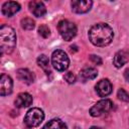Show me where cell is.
Masks as SVG:
<instances>
[{
	"label": "cell",
	"instance_id": "obj_1",
	"mask_svg": "<svg viewBox=\"0 0 129 129\" xmlns=\"http://www.w3.org/2000/svg\"><path fill=\"white\" fill-rule=\"evenodd\" d=\"M113 37V29L107 23H97L89 30V39L96 46H105L110 44Z\"/></svg>",
	"mask_w": 129,
	"mask_h": 129
},
{
	"label": "cell",
	"instance_id": "obj_2",
	"mask_svg": "<svg viewBox=\"0 0 129 129\" xmlns=\"http://www.w3.org/2000/svg\"><path fill=\"white\" fill-rule=\"evenodd\" d=\"M16 45V34L14 29L6 24L0 27V49L1 54H8L13 51Z\"/></svg>",
	"mask_w": 129,
	"mask_h": 129
},
{
	"label": "cell",
	"instance_id": "obj_3",
	"mask_svg": "<svg viewBox=\"0 0 129 129\" xmlns=\"http://www.w3.org/2000/svg\"><path fill=\"white\" fill-rule=\"evenodd\" d=\"M51 64L58 72H64L70 66L68 54L61 49H55L51 54Z\"/></svg>",
	"mask_w": 129,
	"mask_h": 129
},
{
	"label": "cell",
	"instance_id": "obj_4",
	"mask_svg": "<svg viewBox=\"0 0 129 129\" xmlns=\"http://www.w3.org/2000/svg\"><path fill=\"white\" fill-rule=\"evenodd\" d=\"M57 30H58L60 36L67 41L72 40L77 34V26H76V24L74 22L68 20V19L60 20L57 23Z\"/></svg>",
	"mask_w": 129,
	"mask_h": 129
},
{
	"label": "cell",
	"instance_id": "obj_5",
	"mask_svg": "<svg viewBox=\"0 0 129 129\" xmlns=\"http://www.w3.org/2000/svg\"><path fill=\"white\" fill-rule=\"evenodd\" d=\"M44 119V113L39 108H31L27 111L24 117V123L27 127H36L40 125V123Z\"/></svg>",
	"mask_w": 129,
	"mask_h": 129
},
{
	"label": "cell",
	"instance_id": "obj_6",
	"mask_svg": "<svg viewBox=\"0 0 129 129\" xmlns=\"http://www.w3.org/2000/svg\"><path fill=\"white\" fill-rule=\"evenodd\" d=\"M112 108H113V103L111 100H108V99L100 100L90 109V114L93 117H100L110 112Z\"/></svg>",
	"mask_w": 129,
	"mask_h": 129
},
{
	"label": "cell",
	"instance_id": "obj_7",
	"mask_svg": "<svg viewBox=\"0 0 129 129\" xmlns=\"http://www.w3.org/2000/svg\"><path fill=\"white\" fill-rule=\"evenodd\" d=\"M95 90L100 97H107L112 92V84L108 79H102L95 86Z\"/></svg>",
	"mask_w": 129,
	"mask_h": 129
},
{
	"label": "cell",
	"instance_id": "obj_8",
	"mask_svg": "<svg viewBox=\"0 0 129 129\" xmlns=\"http://www.w3.org/2000/svg\"><path fill=\"white\" fill-rule=\"evenodd\" d=\"M12 88H13L12 79L7 75L2 74L0 77V95L7 96V95L11 94Z\"/></svg>",
	"mask_w": 129,
	"mask_h": 129
},
{
	"label": "cell",
	"instance_id": "obj_9",
	"mask_svg": "<svg viewBox=\"0 0 129 129\" xmlns=\"http://www.w3.org/2000/svg\"><path fill=\"white\" fill-rule=\"evenodd\" d=\"M93 5L92 1H82V0H74L71 2L72 10L76 13H86L88 12Z\"/></svg>",
	"mask_w": 129,
	"mask_h": 129
},
{
	"label": "cell",
	"instance_id": "obj_10",
	"mask_svg": "<svg viewBox=\"0 0 129 129\" xmlns=\"http://www.w3.org/2000/svg\"><path fill=\"white\" fill-rule=\"evenodd\" d=\"M19 10H20V5L17 2H14V1L5 2L2 5V9H1L2 14L5 15V16H7V17H10V16L14 15Z\"/></svg>",
	"mask_w": 129,
	"mask_h": 129
},
{
	"label": "cell",
	"instance_id": "obj_11",
	"mask_svg": "<svg viewBox=\"0 0 129 129\" xmlns=\"http://www.w3.org/2000/svg\"><path fill=\"white\" fill-rule=\"evenodd\" d=\"M29 10L36 17H41L46 13L45 5L41 1H30L29 2Z\"/></svg>",
	"mask_w": 129,
	"mask_h": 129
},
{
	"label": "cell",
	"instance_id": "obj_12",
	"mask_svg": "<svg viewBox=\"0 0 129 129\" xmlns=\"http://www.w3.org/2000/svg\"><path fill=\"white\" fill-rule=\"evenodd\" d=\"M14 104L17 108H26L32 104V96L28 93H20L16 97Z\"/></svg>",
	"mask_w": 129,
	"mask_h": 129
},
{
	"label": "cell",
	"instance_id": "obj_13",
	"mask_svg": "<svg viewBox=\"0 0 129 129\" xmlns=\"http://www.w3.org/2000/svg\"><path fill=\"white\" fill-rule=\"evenodd\" d=\"M128 61H129V51H127V50L117 51L113 58V64L118 69L123 67Z\"/></svg>",
	"mask_w": 129,
	"mask_h": 129
},
{
	"label": "cell",
	"instance_id": "obj_14",
	"mask_svg": "<svg viewBox=\"0 0 129 129\" xmlns=\"http://www.w3.org/2000/svg\"><path fill=\"white\" fill-rule=\"evenodd\" d=\"M16 73H17V78L21 82H23V83H25L27 85H30V84H32L34 82V75L29 70H27V69H19V70H17Z\"/></svg>",
	"mask_w": 129,
	"mask_h": 129
},
{
	"label": "cell",
	"instance_id": "obj_15",
	"mask_svg": "<svg viewBox=\"0 0 129 129\" xmlns=\"http://www.w3.org/2000/svg\"><path fill=\"white\" fill-rule=\"evenodd\" d=\"M42 129H68V127L61 120L51 119L42 127Z\"/></svg>",
	"mask_w": 129,
	"mask_h": 129
},
{
	"label": "cell",
	"instance_id": "obj_16",
	"mask_svg": "<svg viewBox=\"0 0 129 129\" xmlns=\"http://www.w3.org/2000/svg\"><path fill=\"white\" fill-rule=\"evenodd\" d=\"M37 64L45 72L46 75H50V68H49V60L45 54H40L37 57Z\"/></svg>",
	"mask_w": 129,
	"mask_h": 129
},
{
	"label": "cell",
	"instance_id": "obj_17",
	"mask_svg": "<svg viewBox=\"0 0 129 129\" xmlns=\"http://www.w3.org/2000/svg\"><path fill=\"white\" fill-rule=\"evenodd\" d=\"M98 76V72L94 68H85L81 72V77L83 80H93Z\"/></svg>",
	"mask_w": 129,
	"mask_h": 129
},
{
	"label": "cell",
	"instance_id": "obj_18",
	"mask_svg": "<svg viewBox=\"0 0 129 129\" xmlns=\"http://www.w3.org/2000/svg\"><path fill=\"white\" fill-rule=\"evenodd\" d=\"M21 26H22V28H24V29H26V30H31V29L34 28L35 22H34V20H32L31 18L26 17V18H23V19L21 20Z\"/></svg>",
	"mask_w": 129,
	"mask_h": 129
},
{
	"label": "cell",
	"instance_id": "obj_19",
	"mask_svg": "<svg viewBox=\"0 0 129 129\" xmlns=\"http://www.w3.org/2000/svg\"><path fill=\"white\" fill-rule=\"evenodd\" d=\"M38 33H39V35L42 36L43 38H46V37L49 36V34H50V30H49V28H48L47 25L42 24V25H40L39 28H38Z\"/></svg>",
	"mask_w": 129,
	"mask_h": 129
},
{
	"label": "cell",
	"instance_id": "obj_20",
	"mask_svg": "<svg viewBox=\"0 0 129 129\" xmlns=\"http://www.w3.org/2000/svg\"><path fill=\"white\" fill-rule=\"evenodd\" d=\"M117 97L119 100L123 101V102H129V94L124 90V89H120L118 91Z\"/></svg>",
	"mask_w": 129,
	"mask_h": 129
},
{
	"label": "cell",
	"instance_id": "obj_21",
	"mask_svg": "<svg viewBox=\"0 0 129 129\" xmlns=\"http://www.w3.org/2000/svg\"><path fill=\"white\" fill-rule=\"evenodd\" d=\"M64 80L69 83V84H74L76 82V76L72 73V72H68L64 74Z\"/></svg>",
	"mask_w": 129,
	"mask_h": 129
},
{
	"label": "cell",
	"instance_id": "obj_22",
	"mask_svg": "<svg viewBox=\"0 0 129 129\" xmlns=\"http://www.w3.org/2000/svg\"><path fill=\"white\" fill-rule=\"evenodd\" d=\"M90 59H91L94 63H96V64H102V59H101V57L98 56V55L92 54V55H90Z\"/></svg>",
	"mask_w": 129,
	"mask_h": 129
},
{
	"label": "cell",
	"instance_id": "obj_23",
	"mask_svg": "<svg viewBox=\"0 0 129 129\" xmlns=\"http://www.w3.org/2000/svg\"><path fill=\"white\" fill-rule=\"evenodd\" d=\"M124 78H125V80L129 83V69H127V70L124 72Z\"/></svg>",
	"mask_w": 129,
	"mask_h": 129
},
{
	"label": "cell",
	"instance_id": "obj_24",
	"mask_svg": "<svg viewBox=\"0 0 129 129\" xmlns=\"http://www.w3.org/2000/svg\"><path fill=\"white\" fill-rule=\"evenodd\" d=\"M90 129H101L100 127H97V126H92Z\"/></svg>",
	"mask_w": 129,
	"mask_h": 129
}]
</instances>
